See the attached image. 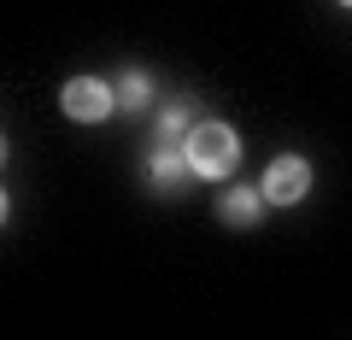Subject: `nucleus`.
Returning <instances> with one entry per match:
<instances>
[{
	"mask_svg": "<svg viewBox=\"0 0 352 340\" xmlns=\"http://www.w3.org/2000/svg\"><path fill=\"white\" fill-rule=\"evenodd\" d=\"M182 152H188V170L200 182H217V177L235 170L241 141H235V129H229V124H194L188 135H182Z\"/></svg>",
	"mask_w": 352,
	"mask_h": 340,
	"instance_id": "1",
	"label": "nucleus"
},
{
	"mask_svg": "<svg viewBox=\"0 0 352 340\" xmlns=\"http://www.w3.org/2000/svg\"><path fill=\"white\" fill-rule=\"evenodd\" d=\"M59 106L71 124H106V112H118V89H106L100 76H71L59 89Z\"/></svg>",
	"mask_w": 352,
	"mask_h": 340,
	"instance_id": "2",
	"label": "nucleus"
},
{
	"mask_svg": "<svg viewBox=\"0 0 352 340\" xmlns=\"http://www.w3.org/2000/svg\"><path fill=\"white\" fill-rule=\"evenodd\" d=\"M305 188H311V164H305L300 152H282V159L264 170V200H276V205L305 200Z\"/></svg>",
	"mask_w": 352,
	"mask_h": 340,
	"instance_id": "3",
	"label": "nucleus"
},
{
	"mask_svg": "<svg viewBox=\"0 0 352 340\" xmlns=\"http://www.w3.org/2000/svg\"><path fill=\"white\" fill-rule=\"evenodd\" d=\"M258 205H264V194H252V188H223L217 217H223L229 229H252V223H258Z\"/></svg>",
	"mask_w": 352,
	"mask_h": 340,
	"instance_id": "4",
	"label": "nucleus"
},
{
	"mask_svg": "<svg viewBox=\"0 0 352 340\" xmlns=\"http://www.w3.org/2000/svg\"><path fill=\"white\" fill-rule=\"evenodd\" d=\"M182 170H188V152H182V147H159V152L147 159V177L159 182V188H176Z\"/></svg>",
	"mask_w": 352,
	"mask_h": 340,
	"instance_id": "5",
	"label": "nucleus"
},
{
	"mask_svg": "<svg viewBox=\"0 0 352 340\" xmlns=\"http://www.w3.org/2000/svg\"><path fill=\"white\" fill-rule=\"evenodd\" d=\"M147 100H153L147 76H141V71H124V82H118V106H124V112H141Z\"/></svg>",
	"mask_w": 352,
	"mask_h": 340,
	"instance_id": "6",
	"label": "nucleus"
},
{
	"mask_svg": "<svg viewBox=\"0 0 352 340\" xmlns=\"http://www.w3.org/2000/svg\"><path fill=\"white\" fill-rule=\"evenodd\" d=\"M188 124H194V112H188V100H170V106H164V135H188Z\"/></svg>",
	"mask_w": 352,
	"mask_h": 340,
	"instance_id": "7",
	"label": "nucleus"
},
{
	"mask_svg": "<svg viewBox=\"0 0 352 340\" xmlns=\"http://www.w3.org/2000/svg\"><path fill=\"white\" fill-rule=\"evenodd\" d=\"M340 6H352V0H340Z\"/></svg>",
	"mask_w": 352,
	"mask_h": 340,
	"instance_id": "8",
	"label": "nucleus"
}]
</instances>
